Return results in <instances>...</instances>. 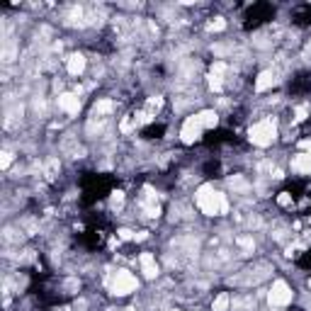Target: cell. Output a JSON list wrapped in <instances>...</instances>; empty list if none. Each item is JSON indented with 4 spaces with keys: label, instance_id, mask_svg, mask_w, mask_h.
<instances>
[{
    "label": "cell",
    "instance_id": "obj_1",
    "mask_svg": "<svg viewBox=\"0 0 311 311\" xmlns=\"http://www.w3.org/2000/svg\"><path fill=\"white\" fill-rule=\"evenodd\" d=\"M195 202L204 217H224L229 214V200L224 192H217L214 185H202L195 192Z\"/></svg>",
    "mask_w": 311,
    "mask_h": 311
},
{
    "label": "cell",
    "instance_id": "obj_2",
    "mask_svg": "<svg viewBox=\"0 0 311 311\" xmlns=\"http://www.w3.org/2000/svg\"><path fill=\"white\" fill-rule=\"evenodd\" d=\"M248 139H251V144H253V146L268 149L272 141L277 139V122H275L272 117H265V119L256 122L251 129H248Z\"/></svg>",
    "mask_w": 311,
    "mask_h": 311
},
{
    "label": "cell",
    "instance_id": "obj_3",
    "mask_svg": "<svg viewBox=\"0 0 311 311\" xmlns=\"http://www.w3.org/2000/svg\"><path fill=\"white\" fill-rule=\"evenodd\" d=\"M139 289V280H136V275H132L129 270H117L114 272V277H112V282H109V292L114 294V297H127V294H132Z\"/></svg>",
    "mask_w": 311,
    "mask_h": 311
},
{
    "label": "cell",
    "instance_id": "obj_4",
    "mask_svg": "<svg viewBox=\"0 0 311 311\" xmlns=\"http://www.w3.org/2000/svg\"><path fill=\"white\" fill-rule=\"evenodd\" d=\"M292 299H294V292H292V287L284 282V280H275V282H272L270 292H268L270 306L282 309V306H287V304H292Z\"/></svg>",
    "mask_w": 311,
    "mask_h": 311
},
{
    "label": "cell",
    "instance_id": "obj_5",
    "mask_svg": "<svg viewBox=\"0 0 311 311\" xmlns=\"http://www.w3.org/2000/svg\"><path fill=\"white\" fill-rule=\"evenodd\" d=\"M202 132H204V127L202 122H200V117L197 114H190L188 119L182 122V127H180V141L182 144H197L200 139H202Z\"/></svg>",
    "mask_w": 311,
    "mask_h": 311
},
{
    "label": "cell",
    "instance_id": "obj_6",
    "mask_svg": "<svg viewBox=\"0 0 311 311\" xmlns=\"http://www.w3.org/2000/svg\"><path fill=\"white\" fill-rule=\"evenodd\" d=\"M56 102H58V109L71 114V117H76L81 112V97H78V93H61Z\"/></svg>",
    "mask_w": 311,
    "mask_h": 311
},
{
    "label": "cell",
    "instance_id": "obj_7",
    "mask_svg": "<svg viewBox=\"0 0 311 311\" xmlns=\"http://www.w3.org/2000/svg\"><path fill=\"white\" fill-rule=\"evenodd\" d=\"M139 265H141V272H144L146 280H156L158 277V263H156L153 253H141L139 256Z\"/></svg>",
    "mask_w": 311,
    "mask_h": 311
},
{
    "label": "cell",
    "instance_id": "obj_8",
    "mask_svg": "<svg viewBox=\"0 0 311 311\" xmlns=\"http://www.w3.org/2000/svg\"><path fill=\"white\" fill-rule=\"evenodd\" d=\"M85 66H88V58H85V54H81V51H76V54H71L66 58V68H68V73H71L73 78L83 76Z\"/></svg>",
    "mask_w": 311,
    "mask_h": 311
},
{
    "label": "cell",
    "instance_id": "obj_9",
    "mask_svg": "<svg viewBox=\"0 0 311 311\" xmlns=\"http://www.w3.org/2000/svg\"><path fill=\"white\" fill-rule=\"evenodd\" d=\"M292 170L299 173V175H311V153H297L292 158Z\"/></svg>",
    "mask_w": 311,
    "mask_h": 311
},
{
    "label": "cell",
    "instance_id": "obj_10",
    "mask_svg": "<svg viewBox=\"0 0 311 311\" xmlns=\"http://www.w3.org/2000/svg\"><path fill=\"white\" fill-rule=\"evenodd\" d=\"M275 83H277V76H275L272 71H263V73L256 78V93H265V90H270Z\"/></svg>",
    "mask_w": 311,
    "mask_h": 311
},
{
    "label": "cell",
    "instance_id": "obj_11",
    "mask_svg": "<svg viewBox=\"0 0 311 311\" xmlns=\"http://www.w3.org/2000/svg\"><path fill=\"white\" fill-rule=\"evenodd\" d=\"M197 117H200V122H202L204 129H214V127L219 124V114L214 112V109H202Z\"/></svg>",
    "mask_w": 311,
    "mask_h": 311
},
{
    "label": "cell",
    "instance_id": "obj_12",
    "mask_svg": "<svg viewBox=\"0 0 311 311\" xmlns=\"http://www.w3.org/2000/svg\"><path fill=\"white\" fill-rule=\"evenodd\" d=\"M114 109V102L112 100H97L93 107V117H102V114H109Z\"/></svg>",
    "mask_w": 311,
    "mask_h": 311
},
{
    "label": "cell",
    "instance_id": "obj_13",
    "mask_svg": "<svg viewBox=\"0 0 311 311\" xmlns=\"http://www.w3.org/2000/svg\"><path fill=\"white\" fill-rule=\"evenodd\" d=\"M229 306H231V297L226 292H221V294L212 301V311H229Z\"/></svg>",
    "mask_w": 311,
    "mask_h": 311
},
{
    "label": "cell",
    "instance_id": "obj_14",
    "mask_svg": "<svg viewBox=\"0 0 311 311\" xmlns=\"http://www.w3.org/2000/svg\"><path fill=\"white\" fill-rule=\"evenodd\" d=\"M124 202V192H112V200H109V204H112V209H117V207H122Z\"/></svg>",
    "mask_w": 311,
    "mask_h": 311
},
{
    "label": "cell",
    "instance_id": "obj_15",
    "mask_svg": "<svg viewBox=\"0 0 311 311\" xmlns=\"http://www.w3.org/2000/svg\"><path fill=\"white\" fill-rule=\"evenodd\" d=\"M10 163H13V153H10V151H3V161H0L3 170H8V168H10Z\"/></svg>",
    "mask_w": 311,
    "mask_h": 311
},
{
    "label": "cell",
    "instance_id": "obj_16",
    "mask_svg": "<svg viewBox=\"0 0 311 311\" xmlns=\"http://www.w3.org/2000/svg\"><path fill=\"white\" fill-rule=\"evenodd\" d=\"M277 202L282 204V207H292V197H289V195H287V192H282V195H280V197H277Z\"/></svg>",
    "mask_w": 311,
    "mask_h": 311
},
{
    "label": "cell",
    "instance_id": "obj_17",
    "mask_svg": "<svg viewBox=\"0 0 311 311\" xmlns=\"http://www.w3.org/2000/svg\"><path fill=\"white\" fill-rule=\"evenodd\" d=\"M212 29H214V32H221V29H226V22H224L221 17H217V22H212Z\"/></svg>",
    "mask_w": 311,
    "mask_h": 311
},
{
    "label": "cell",
    "instance_id": "obj_18",
    "mask_svg": "<svg viewBox=\"0 0 311 311\" xmlns=\"http://www.w3.org/2000/svg\"><path fill=\"white\" fill-rule=\"evenodd\" d=\"M119 238H132V231L122 229V231H119Z\"/></svg>",
    "mask_w": 311,
    "mask_h": 311
},
{
    "label": "cell",
    "instance_id": "obj_19",
    "mask_svg": "<svg viewBox=\"0 0 311 311\" xmlns=\"http://www.w3.org/2000/svg\"><path fill=\"white\" fill-rule=\"evenodd\" d=\"M306 287H309V289H311V277H309V282H306Z\"/></svg>",
    "mask_w": 311,
    "mask_h": 311
},
{
    "label": "cell",
    "instance_id": "obj_20",
    "mask_svg": "<svg viewBox=\"0 0 311 311\" xmlns=\"http://www.w3.org/2000/svg\"><path fill=\"white\" fill-rule=\"evenodd\" d=\"M173 311H180V309H173Z\"/></svg>",
    "mask_w": 311,
    "mask_h": 311
}]
</instances>
